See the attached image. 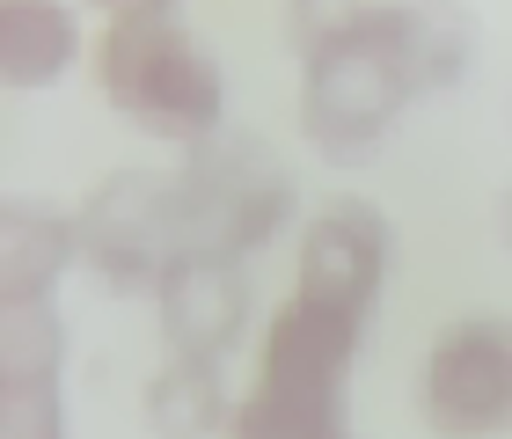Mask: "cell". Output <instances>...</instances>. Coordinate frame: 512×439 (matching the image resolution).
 Listing matches in <instances>:
<instances>
[{
  "label": "cell",
  "mask_w": 512,
  "mask_h": 439,
  "mask_svg": "<svg viewBox=\"0 0 512 439\" xmlns=\"http://www.w3.org/2000/svg\"><path fill=\"white\" fill-rule=\"evenodd\" d=\"M476 22L461 0H366L337 37L300 52V140L330 169H359L388 147L403 110L469 74Z\"/></svg>",
  "instance_id": "obj_1"
},
{
  "label": "cell",
  "mask_w": 512,
  "mask_h": 439,
  "mask_svg": "<svg viewBox=\"0 0 512 439\" xmlns=\"http://www.w3.org/2000/svg\"><path fill=\"white\" fill-rule=\"evenodd\" d=\"M366 315L322 293H286L256 337V374L227 410L220 439H352V374Z\"/></svg>",
  "instance_id": "obj_2"
},
{
  "label": "cell",
  "mask_w": 512,
  "mask_h": 439,
  "mask_svg": "<svg viewBox=\"0 0 512 439\" xmlns=\"http://www.w3.org/2000/svg\"><path fill=\"white\" fill-rule=\"evenodd\" d=\"M88 74H96V96L147 140L191 147L213 125H227V74L191 30L183 0L110 8L88 37Z\"/></svg>",
  "instance_id": "obj_3"
},
{
  "label": "cell",
  "mask_w": 512,
  "mask_h": 439,
  "mask_svg": "<svg viewBox=\"0 0 512 439\" xmlns=\"http://www.w3.org/2000/svg\"><path fill=\"white\" fill-rule=\"evenodd\" d=\"M176 205H183V242L256 257L293 227V161L249 125H213L205 140L183 147L176 161Z\"/></svg>",
  "instance_id": "obj_4"
},
{
  "label": "cell",
  "mask_w": 512,
  "mask_h": 439,
  "mask_svg": "<svg viewBox=\"0 0 512 439\" xmlns=\"http://www.w3.org/2000/svg\"><path fill=\"white\" fill-rule=\"evenodd\" d=\"M74 242L81 271L110 293H154L161 271L183 249V205H176V169H110L81 191L74 205Z\"/></svg>",
  "instance_id": "obj_5"
},
{
  "label": "cell",
  "mask_w": 512,
  "mask_h": 439,
  "mask_svg": "<svg viewBox=\"0 0 512 439\" xmlns=\"http://www.w3.org/2000/svg\"><path fill=\"white\" fill-rule=\"evenodd\" d=\"M417 418L432 439H512V315L469 308L439 322L417 374Z\"/></svg>",
  "instance_id": "obj_6"
},
{
  "label": "cell",
  "mask_w": 512,
  "mask_h": 439,
  "mask_svg": "<svg viewBox=\"0 0 512 439\" xmlns=\"http://www.w3.org/2000/svg\"><path fill=\"white\" fill-rule=\"evenodd\" d=\"M66 359L74 330L59 293L0 300V439H74Z\"/></svg>",
  "instance_id": "obj_7"
},
{
  "label": "cell",
  "mask_w": 512,
  "mask_h": 439,
  "mask_svg": "<svg viewBox=\"0 0 512 439\" xmlns=\"http://www.w3.org/2000/svg\"><path fill=\"white\" fill-rule=\"evenodd\" d=\"M154 300V330L161 352L183 359H235L249 322H256V286H249V257H227V249H176V264L161 271Z\"/></svg>",
  "instance_id": "obj_8"
},
{
  "label": "cell",
  "mask_w": 512,
  "mask_h": 439,
  "mask_svg": "<svg viewBox=\"0 0 512 439\" xmlns=\"http://www.w3.org/2000/svg\"><path fill=\"white\" fill-rule=\"evenodd\" d=\"M388 271H395V227L374 198H330L300 220V242H293V286L300 293H322V300L359 308L374 322Z\"/></svg>",
  "instance_id": "obj_9"
},
{
  "label": "cell",
  "mask_w": 512,
  "mask_h": 439,
  "mask_svg": "<svg viewBox=\"0 0 512 439\" xmlns=\"http://www.w3.org/2000/svg\"><path fill=\"white\" fill-rule=\"evenodd\" d=\"M88 59V30L74 0H0V88L44 96Z\"/></svg>",
  "instance_id": "obj_10"
},
{
  "label": "cell",
  "mask_w": 512,
  "mask_h": 439,
  "mask_svg": "<svg viewBox=\"0 0 512 439\" xmlns=\"http://www.w3.org/2000/svg\"><path fill=\"white\" fill-rule=\"evenodd\" d=\"M81 264L74 213L52 198H0V300L59 293L66 271Z\"/></svg>",
  "instance_id": "obj_11"
},
{
  "label": "cell",
  "mask_w": 512,
  "mask_h": 439,
  "mask_svg": "<svg viewBox=\"0 0 512 439\" xmlns=\"http://www.w3.org/2000/svg\"><path fill=\"white\" fill-rule=\"evenodd\" d=\"M227 359H183L169 352L154 366V381L139 388V418L154 439H220L227 410H235V388L220 374Z\"/></svg>",
  "instance_id": "obj_12"
},
{
  "label": "cell",
  "mask_w": 512,
  "mask_h": 439,
  "mask_svg": "<svg viewBox=\"0 0 512 439\" xmlns=\"http://www.w3.org/2000/svg\"><path fill=\"white\" fill-rule=\"evenodd\" d=\"M359 8H366V0H286V37H293V52H315V44L337 37Z\"/></svg>",
  "instance_id": "obj_13"
},
{
  "label": "cell",
  "mask_w": 512,
  "mask_h": 439,
  "mask_svg": "<svg viewBox=\"0 0 512 439\" xmlns=\"http://www.w3.org/2000/svg\"><path fill=\"white\" fill-rule=\"evenodd\" d=\"M505 249H512V191H505Z\"/></svg>",
  "instance_id": "obj_14"
},
{
  "label": "cell",
  "mask_w": 512,
  "mask_h": 439,
  "mask_svg": "<svg viewBox=\"0 0 512 439\" xmlns=\"http://www.w3.org/2000/svg\"><path fill=\"white\" fill-rule=\"evenodd\" d=\"M88 8H96V15H110V8H125V0H88Z\"/></svg>",
  "instance_id": "obj_15"
},
{
  "label": "cell",
  "mask_w": 512,
  "mask_h": 439,
  "mask_svg": "<svg viewBox=\"0 0 512 439\" xmlns=\"http://www.w3.org/2000/svg\"><path fill=\"white\" fill-rule=\"evenodd\" d=\"M505 110H512V103H505Z\"/></svg>",
  "instance_id": "obj_16"
}]
</instances>
